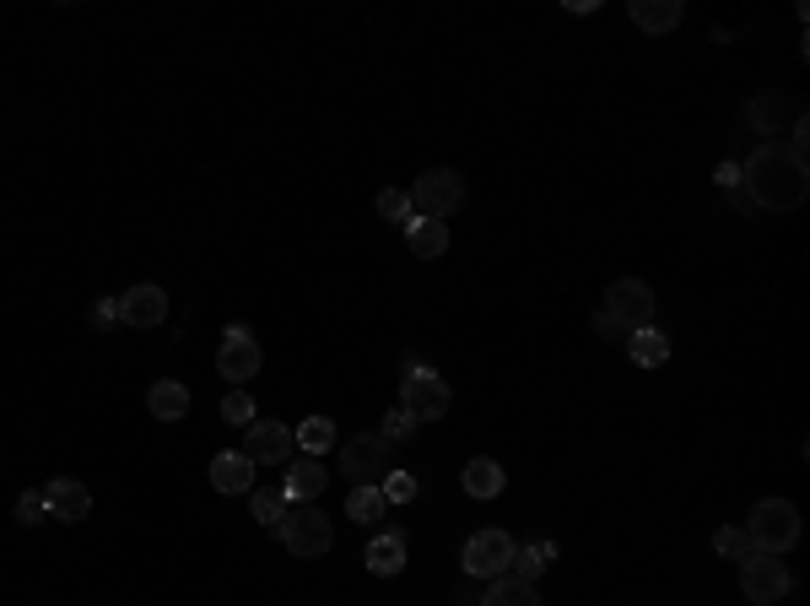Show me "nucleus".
Returning <instances> with one entry per match:
<instances>
[{
    "label": "nucleus",
    "instance_id": "nucleus-5",
    "mask_svg": "<svg viewBox=\"0 0 810 606\" xmlns=\"http://www.w3.org/2000/svg\"><path fill=\"white\" fill-rule=\"evenodd\" d=\"M400 411L422 428V422H437L443 411H448V385H443V374L428 368V363H417V357H406V379H400Z\"/></svg>",
    "mask_w": 810,
    "mask_h": 606
},
{
    "label": "nucleus",
    "instance_id": "nucleus-25",
    "mask_svg": "<svg viewBox=\"0 0 810 606\" xmlns=\"http://www.w3.org/2000/svg\"><path fill=\"white\" fill-rule=\"evenodd\" d=\"M249 509H254V520H259V526H270V531H276V526H281V515H287V493H281V487H254Z\"/></svg>",
    "mask_w": 810,
    "mask_h": 606
},
{
    "label": "nucleus",
    "instance_id": "nucleus-20",
    "mask_svg": "<svg viewBox=\"0 0 810 606\" xmlns=\"http://www.w3.org/2000/svg\"><path fill=\"white\" fill-rule=\"evenodd\" d=\"M746 120H751V131H778V120H800V103H789L778 92H762V98L746 103Z\"/></svg>",
    "mask_w": 810,
    "mask_h": 606
},
{
    "label": "nucleus",
    "instance_id": "nucleus-10",
    "mask_svg": "<svg viewBox=\"0 0 810 606\" xmlns=\"http://www.w3.org/2000/svg\"><path fill=\"white\" fill-rule=\"evenodd\" d=\"M513 547H519V541L508 537V531L487 526V531H476V537L465 541L459 563H465L470 580H498V574H508V563H513Z\"/></svg>",
    "mask_w": 810,
    "mask_h": 606
},
{
    "label": "nucleus",
    "instance_id": "nucleus-30",
    "mask_svg": "<svg viewBox=\"0 0 810 606\" xmlns=\"http://www.w3.org/2000/svg\"><path fill=\"white\" fill-rule=\"evenodd\" d=\"M378 493H384V504H411L417 498V476L411 472H389L378 482Z\"/></svg>",
    "mask_w": 810,
    "mask_h": 606
},
{
    "label": "nucleus",
    "instance_id": "nucleus-19",
    "mask_svg": "<svg viewBox=\"0 0 810 606\" xmlns=\"http://www.w3.org/2000/svg\"><path fill=\"white\" fill-rule=\"evenodd\" d=\"M146 411H152L157 422H179L189 411V390L179 379H157V385L146 390Z\"/></svg>",
    "mask_w": 810,
    "mask_h": 606
},
{
    "label": "nucleus",
    "instance_id": "nucleus-17",
    "mask_svg": "<svg viewBox=\"0 0 810 606\" xmlns=\"http://www.w3.org/2000/svg\"><path fill=\"white\" fill-rule=\"evenodd\" d=\"M626 16H632L643 33H670V27H681L686 5H681V0H632V5H626Z\"/></svg>",
    "mask_w": 810,
    "mask_h": 606
},
{
    "label": "nucleus",
    "instance_id": "nucleus-3",
    "mask_svg": "<svg viewBox=\"0 0 810 606\" xmlns=\"http://www.w3.org/2000/svg\"><path fill=\"white\" fill-rule=\"evenodd\" d=\"M746 537L756 552H773V558L795 552V547H800V509H795L789 498H762V504L751 509Z\"/></svg>",
    "mask_w": 810,
    "mask_h": 606
},
{
    "label": "nucleus",
    "instance_id": "nucleus-36",
    "mask_svg": "<svg viewBox=\"0 0 810 606\" xmlns=\"http://www.w3.org/2000/svg\"><path fill=\"white\" fill-rule=\"evenodd\" d=\"M713 179H719L724 190H735V185H741V163H719V168H713Z\"/></svg>",
    "mask_w": 810,
    "mask_h": 606
},
{
    "label": "nucleus",
    "instance_id": "nucleus-4",
    "mask_svg": "<svg viewBox=\"0 0 810 606\" xmlns=\"http://www.w3.org/2000/svg\"><path fill=\"white\" fill-rule=\"evenodd\" d=\"M276 537L287 541L292 558H324V552L335 547V526H330V515H324L319 504H287Z\"/></svg>",
    "mask_w": 810,
    "mask_h": 606
},
{
    "label": "nucleus",
    "instance_id": "nucleus-29",
    "mask_svg": "<svg viewBox=\"0 0 810 606\" xmlns=\"http://www.w3.org/2000/svg\"><path fill=\"white\" fill-rule=\"evenodd\" d=\"M378 217H384V222H400V228H411V222H417L411 196H406V190H395V185H389V190H378Z\"/></svg>",
    "mask_w": 810,
    "mask_h": 606
},
{
    "label": "nucleus",
    "instance_id": "nucleus-11",
    "mask_svg": "<svg viewBox=\"0 0 810 606\" xmlns=\"http://www.w3.org/2000/svg\"><path fill=\"white\" fill-rule=\"evenodd\" d=\"M292 450H298V439H292V428L276 422V417H254L249 428H244V455H249L254 466H287Z\"/></svg>",
    "mask_w": 810,
    "mask_h": 606
},
{
    "label": "nucleus",
    "instance_id": "nucleus-6",
    "mask_svg": "<svg viewBox=\"0 0 810 606\" xmlns=\"http://www.w3.org/2000/svg\"><path fill=\"white\" fill-rule=\"evenodd\" d=\"M259 368H265L259 337H254L249 326H228V331H222V346H217V374H222L228 385H249V379H259Z\"/></svg>",
    "mask_w": 810,
    "mask_h": 606
},
{
    "label": "nucleus",
    "instance_id": "nucleus-13",
    "mask_svg": "<svg viewBox=\"0 0 810 606\" xmlns=\"http://www.w3.org/2000/svg\"><path fill=\"white\" fill-rule=\"evenodd\" d=\"M44 498H49V520H65V526H81L92 515V493L81 482H70V476H55L44 487Z\"/></svg>",
    "mask_w": 810,
    "mask_h": 606
},
{
    "label": "nucleus",
    "instance_id": "nucleus-33",
    "mask_svg": "<svg viewBox=\"0 0 810 606\" xmlns=\"http://www.w3.org/2000/svg\"><path fill=\"white\" fill-rule=\"evenodd\" d=\"M411 428H417V422H411V417H406V411H400V406H395V411H389V417H384V428H378V433H384V439H389V444H400V439H411Z\"/></svg>",
    "mask_w": 810,
    "mask_h": 606
},
{
    "label": "nucleus",
    "instance_id": "nucleus-9",
    "mask_svg": "<svg viewBox=\"0 0 810 606\" xmlns=\"http://www.w3.org/2000/svg\"><path fill=\"white\" fill-rule=\"evenodd\" d=\"M341 472L352 476L357 487H378L389 476V439L384 433H352L341 444Z\"/></svg>",
    "mask_w": 810,
    "mask_h": 606
},
{
    "label": "nucleus",
    "instance_id": "nucleus-28",
    "mask_svg": "<svg viewBox=\"0 0 810 606\" xmlns=\"http://www.w3.org/2000/svg\"><path fill=\"white\" fill-rule=\"evenodd\" d=\"M713 547H719V558H735V563H746L751 552H756L746 537V526H719V531H713Z\"/></svg>",
    "mask_w": 810,
    "mask_h": 606
},
{
    "label": "nucleus",
    "instance_id": "nucleus-34",
    "mask_svg": "<svg viewBox=\"0 0 810 606\" xmlns=\"http://www.w3.org/2000/svg\"><path fill=\"white\" fill-rule=\"evenodd\" d=\"M92 326H98V331L120 326V304H114V298H98V309H92Z\"/></svg>",
    "mask_w": 810,
    "mask_h": 606
},
{
    "label": "nucleus",
    "instance_id": "nucleus-14",
    "mask_svg": "<svg viewBox=\"0 0 810 606\" xmlns=\"http://www.w3.org/2000/svg\"><path fill=\"white\" fill-rule=\"evenodd\" d=\"M324 487H330V472H324L313 455H303V461H287V482H281L287 504H313Z\"/></svg>",
    "mask_w": 810,
    "mask_h": 606
},
{
    "label": "nucleus",
    "instance_id": "nucleus-8",
    "mask_svg": "<svg viewBox=\"0 0 810 606\" xmlns=\"http://www.w3.org/2000/svg\"><path fill=\"white\" fill-rule=\"evenodd\" d=\"M789 591H795V574H789L773 552H751L746 563H741V596H746V602L778 606Z\"/></svg>",
    "mask_w": 810,
    "mask_h": 606
},
{
    "label": "nucleus",
    "instance_id": "nucleus-23",
    "mask_svg": "<svg viewBox=\"0 0 810 606\" xmlns=\"http://www.w3.org/2000/svg\"><path fill=\"white\" fill-rule=\"evenodd\" d=\"M626 352H632V363H637V368H659V363L670 357V337H665V331H654V326H643V331H632V337H626Z\"/></svg>",
    "mask_w": 810,
    "mask_h": 606
},
{
    "label": "nucleus",
    "instance_id": "nucleus-7",
    "mask_svg": "<svg viewBox=\"0 0 810 606\" xmlns=\"http://www.w3.org/2000/svg\"><path fill=\"white\" fill-rule=\"evenodd\" d=\"M406 196H411V211H417V217H437V222H443V217H454V211L465 206V179H459L454 168H428Z\"/></svg>",
    "mask_w": 810,
    "mask_h": 606
},
{
    "label": "nucleus",
    "instance_id": "nucleus-15",
    "mask_svg": "<svg viewBox=\"0 0 810 606\" xmlns=\"http://www.w3.org/2000/svg\"><path fill=\"white\" fill-rule=\"evenodd\" d=\"M406 250H411V261H443V255H448V222L417 217V222L406 228Z\"/></svg>",
    "mask_w": 810,
    "mask_h": 606
},
{
    "label": "nucleus",
    "instance_id": "nucleus-31",
    "mask_svg": "<svg viewBox=\"0 0 810 606\" xmlns=\"http://www.w3.org/2000/svg\"><path fill=\"white\" fill-rule=\"evenodd\" d=\"M16 520H22V526H44V520H49V498H44V487H33V493L16 498Z\"/></svg>",
    "mask_w": 810,
    "mask_h": 606
},
{
    "label": "nucleus",
    "instance_id": "nucleus-22",
    "mask_svg": "<svg viewBox=\"0 0 810 606\" xmlns=\"http://www.w3.org/2000/svg\"><path fill=\"white\" fill-rule=\"evenodd\" d=\"M481 606H541V591L530 580H519V574H498L487 585V602Z\"/></svg>",
    "mask_w": 810,
    "mask_h": 606
},
{
    "label": "nucleus",
    "instance_id": "nucleus-18",
    "mask_svg": "<svg viewBox=\"0 0 810 606\" xmlns=\"http://www.w3.org/2000/svg\"><path fill=\"white\" fill-rule=\"evenodd\" d=\"M400 569H406V537H400V531H384V537L368 541V574L395 580Z\"/></svg>",
    "mask_w": 810,
    "mask_h": 606
},
{
    "label": "nucleus",
    "instance_id": "nucleus-1",
    "mask_svg": "<svg viewBox=\"0 0 810 606\" xmlns=\"http://www.w3.org/2000/svg\"><path fill=\"white\" fill-rule=\"evenodd\" d=\"M741 185H746V201L762 206V211H795L810 196V168L789 146L767 141V146H756V157L741 168Z\"/></svg>",
    "mask_w": 810,
    "mask_h": 606
},
{
    "label": "nucleus",
    "instance_id": "nucleus-27",
    "mask_svg": "<svg viewBox=\"0 0 810 606\" xmlns=\"http://www.w3.org/2000/svg\"><path fill=\"white\" fill-rule=\"evenodd\" d=\"M384 493L378 487H352V498H346V515L357 520V526H374V520H384Z\"/></svg>",
    "mask_w": 810,
    "mask_h": 606
},
{
    "label": "nucleus",
    "instance_id": "nucleus-24",
    "mask_svg": "<svg viewBox=\"0 0 810 606\" xmlns=\"http://www.w3.org/2000/svg\"><path fill=\"white\" fill-rule=\"evenodd\" d=\"M292 439L303 444V455H324V450H335L341 444V433H335V422L330 417H303V428H292Z\"/></svg>",
    "mask_w": 810,
    "mask_h": 606
},
{
    "label": "nucleus",
    "instance_id": "nucleus-35",
    "mask_svg": "<svg viewBox=\"0 0 810 606\" xmlns=\"http://www.w3.org/2000/svg\"><path fill=\"white\" fill-rule=\"evenodd\" d=\"M806 146H810V120L800 114V120H795V135H789V152H795V157L806 163Z\"/></svg>",
    "mask_w": 810,
    "mask_h": 606
},
{
    "label": "nucleus",
    "instance_id": "nucleus-32",
    "mask_svg": "<svg viewBox=\"0 0 810 606\" xmlns=\"http://www.w3.org/2000/svg\"><path fill=\"white\" fill-rule=\"evenodd\" d=\"M222 417H228L233 428H249V422H254V396H249V390H233V396L222 401Z\"/></svg>",
    "mask_w": 810,
    "mask_h": 606
},
{
    "label": "nucleus",
    "instance_id": "nucleus-21",
    "mask_svg": "<svg viewBox=\"0 0 810 606\" xmlns=\"http://www.w3.org/2000/svg\"><path fill=\"white\" fill-rule=\"evenodd\" d=\"M459 482H465V493H470V498H498L508 476H502V466L492 461V455H476V461L465 466V476H459Z\"/></svg>",
    "mask_w": 810,
    "mask_h": 606
},
{
    "label": "nucleus",
    "instance_id": "nucleus-26",
    "mask_svg": "<svg viewBox=\"0 0 810 606\" xmlns=\"http://www.w3.org/2000/svg\"><path fill=\"white\" fill-rule=\"evenodd\" d=\"M546 558H552V541H541V547H513V563H508V574H519V580H541L546 574Z\"/></svg>",
    "mask_w": 810,
    "mask_h": 606
},
{
    "label": "nucleus",
    "instance_id": "nucleus-12",
    "mask_svg": "<svg viewBox=\"0 0 810 606\" xmlns=\"http://www.w3.org/2000/svg\"><path fill=\"white\" fill-rule=\"evenodd\" d=\"M114 304H120V326H130V331H157L168 320V293L157 282H135Z\"/></svg>",
    "mask_w": 810,
    "mask_h": 606
},
{
    "label": "nucleus",
    "instance_id": "nucleus-16",
    "mask_svg": "<svg viewBox=\"0 0 810 606\" xmlns=\"http://www.w3.org/2000/svg\"><path fill=\"white\" fill-rule=\"evenodd\" d=\"M254 472H259V466H254L244 450H228V455L211 461V487H217V493H254Z\"/></svg>",
    "mask_w": 810,
    "mask_h": 606
},
{
    "label": "nucleus",
    "instance_id": "nucleus-2",
    "mask_svg": "<svg viewBox=\"0 0 810 606\" xmlns=\"http://www.w3.org/2000/svg\"><path fill=\"white\" fill-rule=\"evenodd\" d=\"M648 320H654V287H648L643 276H622V282L606 287V304H600V315H595V331H606V337H632V331H643Z\"/></svg>",
    "mask_w": 810,
    "mask_h": 606
}]
</instances>
